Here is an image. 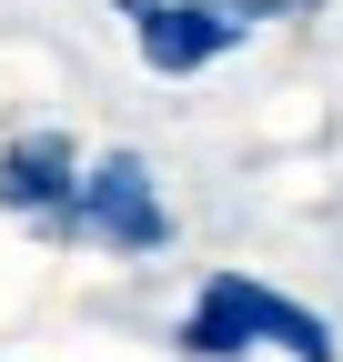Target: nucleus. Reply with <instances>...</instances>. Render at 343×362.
<instances>
[{"label":"nucleus","mask_w":343,"mask_h":362,"mask_svg":"<svg viewBox=\"0 0 343 362\" xmlns=\"http://www.w3.org/2000/svg\"><path fill=\"white\" fill-rule=\"evenodd\" d=\"M121 21H132V51H142L162 81L212 71L223 51H242V30H252L242 0H121Z\"/></svg>","instance_id":"7ed1b4c3"},{"label":"nucleus","mask_w":343,"mask_h":362,"mask_svg":"<svg viewBox=\"0 0 343 362\" xmlns=\"http://www.w3.org/2000/svg\"><path fill=\"white\" fill-rule=\"evenodd\" d=\"M71 181H81V151L61 141V131H21V141L0 151V211H21V221H40V232H61Z\"/></svg>","instance_id":"20e7f679"},{"label":"nucleus","mask_w":343,"mask_h":362,"mask_svg":"<svg viewBox=\"0 0 343 362\" xmlns=\"http://www.w3.org/2000/svg\"><path fill=\"white\" fill-rule=\"evenodd\" d=\"M61 232L101 242V252H162V242H172V211H162L152 161H142V151H101V161H81Z\"/></svg>","instance_id":"f03ea898"},{"label":"nucleus","mask_w":343,"mask_h":362,"mask_svg":"<svg viewBox=\"0 0 343 362\" xmlns=\"http://www.w3.org/2000/svg\"><path fill=\"white\" fill-rule=\"evenodd\" d=\"M242 11H252V21H263V11H313V0H242Z\"/></svg>","instance_id":"39448f33"},{"label":"nucleus","mask_w":343,"mask_h":362,"mask_svg":"<svg viewBox=\"0 0 343 362\" xmlns=\"http://www.w3.org/2000/svg\"><path fill=\"white\" fill-rule=\"evenodd\" d=\"M182 352L202 362H232V352H293V362H343L333 352V322L303 302H283L273 282H252V272H212L182 312Z\"/></svg>","instance_id":"f257e3e1"}]
</instances>
